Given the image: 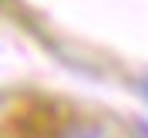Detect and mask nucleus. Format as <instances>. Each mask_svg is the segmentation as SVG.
Listing matches in <instances>:
<instances>
[{
  "mask_svg": "<svg viewBox=\"0 0 148 138\" xmlns=\"http://www.w3.org/2000/svg\"><path fill=\"white\" fill-rule=\"evenodd\" d=\"M54 138H111V135L94 121H67Z\"/></svg>",
  "mask_w": 148,
  "mask_h": 138,
  "instance_id": "obj_1",
  "label": "nucleus"
},
{
  "mask_svg": "<svg viewBox=\"0 0 148 138\" xmlns=\"http://www.w3.org/2000/svg\"><path fill=\"white\" fill-rule=\"evenodd\" d=\"M138 91H141V98L148 101V78H141V81H138Z\"/></svg>",
  "mask_w": 148,
  "mask_h": 138,
  "instance_id": "obj_2",
  "label": "nucleus"
},
{
  "mask_svg": "<svg viewBox=\"0 0 148 138\" xmlns=\"http://www.w3.org/2000/svg\"><path fill=\"white\" fill-rule=\"evenodd\" d=\"M141 135H148V125H141Z\"/></svg>",
  "mask_w": 148,
  "mask_h": 138,
  "instance_id": "obj_3",
  "label": "nucleus"
}]
</instances>
